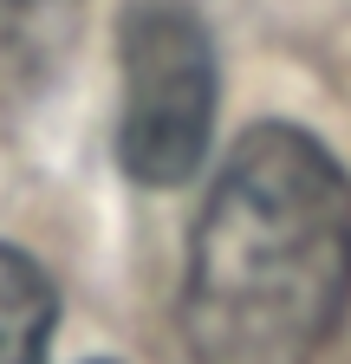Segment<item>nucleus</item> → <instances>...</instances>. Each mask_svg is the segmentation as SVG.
<instances>
[{"instance_id": "f257e3e1", "label": "nucleus", "mask_w": 351, "mask_h": 364, "mask_svg": "<svg viewBox=\"0 0 351 364\" xmlns=\"http://www.w3.org/2000/svg\"><path fill=\"white\" fill-rule=\"evenodd\" d=\"M351 306V182L299 124H254L195 215L189 364H319Z\"/></svg>"}, {"instance_id": "f03ea898", "label": "nucleus", "mask_w": 351, "mask_h": 364, "mask_svg": "<svg viewBox=\"0 0 351 364\" xmlns=\"http://www.w3.org/2000/svg\"><path fill=\"white\" fill-rule=\"evenodd\" d=\"M117 163L144 189H183L202 169L215 105H222V72H215V39L189 0H137L117 33Z\"/></svg>"}, {"instance_id": "7ed1b4c3", "label": "nucleus", "mask_w": 351, "mask_h": 364, "mask_svg": "<svg viewBox=\"0 0 351 364\" xmlns=\"http://www.w3.org/2000/svg\"><path fill=\"white\" fill-rule=\"evenodd\" d=\"M85 0H0V98H39Z\"/></svg>"}, {"instance_id": "20e7f679", "label": "nucleus", "mask_w": 351, "mask_h": 364, "mask_svg": "<svg viewBox=\"0 0 351 364\" xmlns=\"http://www.w3.org/2000/svg\"><path fill=\"white\" fill-rule=\"evenodd\" d=\"M59 326V293L33 254L0 241V364H46Z\"/></svg>"}]
</instances>
